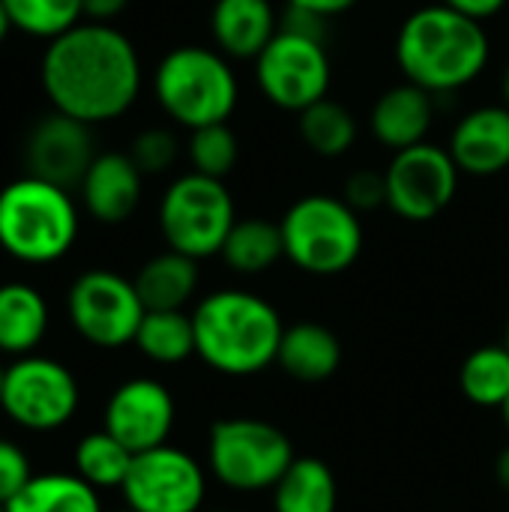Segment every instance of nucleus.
<instances>
[{
	"instance_id": "obj_1",
	"label": "nucleus",
	"mask_w": 509,
	"mask_h": 512,
	"mask_svg": "<svg viewBox=\"0 0 509 512\" xmlns=\"http://www.w3.org/2000/svg\"><path fill=\"white\" fill-rule=\"evenodd\" d=\"M39 81L54 111L99 126L135 105L144 69L135 42L123 30L81 21L45 45Z\"/></svg>"
},
{
	"instance_id": "obj_2",
	"label": "nucleus",
	"mask_w": 509,
	"mask_h": 512,
	"mask_svg": "<svg viewBox=\"0 0 509 512\" xmlns=\"http://www.w3.org/2000/svg\"><path fill=\"white\" fill-rule=\"evenodd\" d=\"M492 42L483 21H474L447 3L414 9L396 33V66L405 81L432 96L456 93L477 81L489 66Z\"/></svg>"
},
{
	"instance_id": "obj_3",
	"label": "nucleus",
	"mask_w": 509,
	"mask_h": 512,
	"mask_svg": "<svg viewBox=\"0 0 509 512\" xmlns=\"http://www.w3.org/2000/svg\"><path fill=\"white\" fill-rule=\"evenodd\" d=\"M195 354L219 375L249 378L276 363L285 324L264 297L225 288L207 294L195 312Z\"/></svg>"
},
{
	"instance_id": "obj_4",
	"label": "nucleus",
	"mask_w": 509,
	"mask_h": 512,
	"mask_svg": "<svg viewBox=\"0 0 509 512\" xmlns=\"http://www.w3.org/2000/svg\"><path fill=\"white\" fill-rule=\"evenodd\" d=\"M78 240V207L69 189L24 174L0 189V249L33 267L69 255Z\"/></svg>"
},
{
	"instance_id": "obj_5",
	"label": "nucleus",
	"mask_w": 509,
	"mask_h": 512,
	"mask_svg": "<svg viewBox=\"0 0 509 512\" xmlns=\"http://www.w3.org/2000/svg\"><path fill=\"white\" fill-rule=\"evenodd\" d=\"M159 108L183 129L228 123L240 102V81L231 60L210 45H177L153 69Z\"/></svg>"
},
{
	"instance_id": "obj_6",
	"label": "nucleus",
	"mask_w": 509,
	"mask_h": 512,
	"mask_svg": "<svg viewBox=\"0 0 509 512\" xmlns=\"http://www.w3.org/2000/svg\"><path fill=\"white\" fill-rule=\"evenodd\" d=\"M285 258L312 276H339L363 252V222L345 198L303 195L282 216Z\"/></svg>"
},
{
	"instance_id": "obj_7",
	"label": "nucleus",
	"mask_w": 509,
	"mask_h": 512,
	"mask_svg": "<svg viewBox=\"0 0 509 512\" xmlns=\"http://www.w3.org/2000/svg\"><path fill=\"white\" fill-rule=\"evenodd\" d=\"M297 459L291 438L255 417H228L210 426L207 468L231 492H267Z\"/></svg>"
},
{
	"instance_id": "obj_8",
	"label": "nucleus",
	"mask_w": 509,
	"mask_h": 512,
	"mask_svg": "<svg viewBox=\"0 0 509 512\" xmlns=\"http://www.w3.org/2000/svg\"><path fill=\"white\" fill-rule=\"evenodd\" d=\"M234 222V198L228 186L216 177L189 171L171 180V186L162 192L159 231L168 249L183 252L195 261L219 255Z\"/></svg>"
},
{
	"instance_id": "obj_9",
	"label": "nucleus",
	"mask_w": 509,
	"mask_h": 512,
	"mask_svg": "<svg viewBox=\"0 0 509 512\" xmlns=\"http://www.w3.org/2000/svg\"><path fill=\"white\" fill-rule=\"evenodd\" d=\"M81 402V387L69 366L54 357L27 354L6 366L0 411L27 432L63 429Z\"/></svg>"
},
{
	"instance_id": "obj_10",
	"label": "nucleus",
	"mask_w": 509,
	"mask_h": 512,
	"mask_svg": "<svg viewBox=\"0 0 509 512\" xmlns=\"http://www.w3.org/2000/svg\"><path fill=\"white\" fill-rule=\"evenodd\" d=\"M66 312L75 333L102 351H117L135 342L147 315L135 282L114 270L81 273L66 294Z\"/></svg>"
},
{
	"instance_id": "obj_11",
	"label": "nucleus",
	"mask_w": 509,
	"mask_h": 512,
	"mask_svg": "<svg viewBox=\"0 0 509 512\" xmlns=\"http://www.w3.org/2000/svg\"><path fill=\"white\" fill-rule=\"evenodd\" d=\"M252 63L258 90L282 111L300 114L309 105L327 99L333 66L324 39L279 30Z\"/></svg>"
},
{
	"instance_id": "obj_12",
	"label": "nucleus",
	"mask_w": 509,
	"mask_h": 512,
	"mask_svg": "<svg viewBox=\"0 0 509 512\" xmlns=\"http://www.w3.org/2000/svg\"><path fill=\"white\" fill-rule=\"evenodd\" d=\"M459 165L447 147L423 141L393 153L384 168L387 207L405 222H429L441 216L459 192Z\"/></svg>"
},
{
	"instance_id": "obj_13",
	"label": "nucleus",
	"mask_w": 509,
	"mask_h": 512,
	"mask_svg": "<svg viewBox=\"0 0 509 512\" xmlns=\"http://www.w3.org/2000/svg\"><path fill=\"white\" fill-rule=\"evenodd\" d=\"M120 492L132 512H198L207 498V474L189 453L162 444L132 459Z\"/></svg>"
},
{
	"instance_id": "obj_14",
	"label": "nucleus",
	"mask_w": 509,
	"mask_h": 512,
	"mask_svg": "<svg viewBox=\"0 0 509 512\" xmlns=\"http://www.w3.org/2000/svg\"><path fill=\"white\" fill-rule=\"evenodd\" d=\"M177 420L171 390L156 378H129L105 402L102 429L111 432L126 450L147 453L168 444Z\"/></svg>"
},
{
	"instance_id": "obj_15",
	"label": "nucleus",
	"mask_w": 509,
	"mask_h": 512,
	"mask_svg": "<svg viewBox=\"0 0 509 512\" xmlns=\"http://www.w3.org/2000/svg\"><path fill=\"white\" fill-rule=\"evenodd\" d=\"M96 156L99 153L93 144V126L60 111H51L36 120L24 141L27 174L57 183L63 189L78 186Z\"/></svg>"
},
{
	"instance_id": "obj_16",
	"label": "nucleus",
	"mask_w": 509,
	"mask_h": 512,
	"mask_svg": "<svg viewBox=\"0 0 509 512\" xmlns=\"http://www.w3.org/2000/svg\"><path fill=\"white\" fill-rule=\"evenodd\" d=\"M462 174L495 177L509 168V108L480 105L459 117L447 144Z\"/></svg>"
},
{
	"instance_id": "obj_17",
	"label": "nucleus",
	"mask_w": 509,
	"mask_h": 512,
	"mask_svg": "<svg viewBox=\"0 0 509 512\" xmlns=\"http://www.w3.org/2000/svg\"><path fill=\"white\" fill-rule=\"evenodd\" d=\"M84 210L102 222V225H120L126 222L144 195V174L132 162L129 153H99L93 165L87 168L84 180L78 183Z\"/></svg>"
},
{
	"instance_id": "obj_18",
	"label": "nucleus",
	"mask_w": 509,
	"mask_h": 512,
	"mask_svg": "<svg viewBox=\"0 0 509 512\" xmlns=\"http://www.w3.org/2000/svg\"><path fill=\"white\" fill-rule=\"evenodd\" d=\"M432 126H435V96L411 81L384 90L369 114L372 138L393 153L429 141Z\"/></svg>"
},
{
	"instance_id": "obj_19",
	"label": "nucleus",
	"mask_w": 509,
	"mask_h": 512,
	"mask_svg": "<svg viewBox=\"0 0 509 512\" xmlns=\"http://www.w3.org/2000/svg\"><path fill=\"white\" fill-rule=\"evenodd\" d=\"M282 30L273 0H216L210 9V36L228 60H255Z\"/></svg>"
},
{
	"instance_id": "obj_20",
	"label": "nucleus",
	"mask_w": 509,
	"mask_h": 512,
	"mask_svg": "<svg viewBox=\"0 0 509 512\" xmlns=\"http://www.w3.org/2000/svg\"><path fill=\"white\" fill-rule=\"evenodd\" d=\"M276 363L285 375L303 384L327 381L342 366V342L339 336L315 321H300L294 327H285Z\"/></svg>"
},
{
	"instance_id": "obj_21",
	"label": "nucleus",
	"mask_w": 509,
	"mask_h": 512,
	"mask_svg": "<svg viewBox=\"0 0 509 512\" xmlns=\"http://www.w3.org/2000/svg\"><path fill=\"white\" fill-rule=\"evenodd\" d=\"M51 324L42 291L27 282L0 285V354L27 357L39 348Z\"/></svg>"
},
{
	"instance_id": "obj_22",
	"label": "nucleus",
	"mask_w": 509,
	"mask_h": 512,
	"mask_svg": "<svg viewBox=\"0 0 509 512\" xmlns=\"http://www.w3.org/2000/svg\"><path fill=\"white\" fill-rule=\"evenodd\" d=\"M198 261L183 252H159L135 273V291L147 312L183 309L198 291Z\"/></svg>"
},
{
	"instance_id": "obj_23",
	"label": "nucleus",
	"mask_w": 509,
	"mask_h": 512,
	"mask_svg": "<svg viewBox=\"0 0 509 512\" xmlns=\"http://www.w3.org/2000/svg\"><path fill=\"white\" fill-rule=\"evenodd\" d=\"M270 492L273 512H336L339 507L336 474L315 456H297Z\"/></svg>"
},
{
	"instance_id": "obj_24",
	"label": "nucleus",
	"mask_w": 509,
	"mask_h": 512,
	"mask_svg": "<svg viewBox=\"0 0 509 512\" xmlns=\"http://www.w3.org/2000/svg\"><path fill=\"white\" fill-rule=\"evenodd\" d=\"M6 512H102L99 492L72 474H33V480L6 504Z\"/></svg>"
},
{
	"instance_id": "obj_25",
	"label": "nucleus",
	"mask_w": 509,
	"mask_h": 512,
	"mask_svg": "<svg viewBox=\"0 0 509 512\" xmlns=\"http://www.w3.org/2000/svg\"><path fill=\"white\" fill-rule=\"evenodd\" d=\"M219 255L234 273L258 276L285 258L282 225L270 219H258V216L237 219Z\"/></svg>"
},
{
	"instance_id": "obj_26",
	"label": "nucleus",
	"mask_w": 509,
	"mask_h": 512,
	"mask_svg": "<svg viewBox=\"0 0 509 512\" xmlns=\"http://www.w3.org/2000/svg\"><path fill=\"white\" fill-rule=\"evenodd\" d=\"M297 129L303 144L324 156V159H336L345 156L354 141H357V117L348 105L336 102V99H321L315 105H309L306 111L297 114Z\"/></svg>"
},
{
	"instance_id": "obj_27",
	"label": "nucleus",
	"mask_w": 509,
	"mask_h": 512,
	"mask_svg": "<svg viewBox=\"0 0 509 512\" xmlns=\"http://www.w3.org/2000/svg\"><path fill=\"white\" fill-rule=\"evenodd\" d=\"M147 360L162 366H177L195 354V324L192 315L183 309L171 312H147L135 342H132Z\"/></svg>"
},
{
	"instance_id": "obj_28",
	"label": "nucleus",
	"mask_w": 509,
	"mask_h": 512,
	"mask_svg": "<svg viewBox=\"0 0 509 512\" xmlns=\"http://www.w3.org/2000/svg\"><path fill=\"white\" fill-rule=\"evenodd\" d=\"M135 453L126 450L111 432L99 429V432H87L72 453V465L75 474L90 483L96 492L99 489H120L126 483V474L132 468Z\"/></svg>"
},
{
	"instance_id": "obj_29",
	"label": "nucleus",
	"mask_w": 509,
	"mask_h": 512,
	"mask_svg": "<svg viewBox=\"0 0 509 512\" xmlns=\"http://www.w3.org/2000/svg\"><path fill=\"white\" fill-rule=\"evenodd\" d=\"M459 387L480 408H504L509 399V348L483 345L459 369Z\"/></svg>"
},
{
	"instance_id": "obj_30",
	"label": "nucleus",
	"mask_w": 509,
	"mask_h": 512,
	"mask_svg": "<svg viewBox=\"0 0 509 512\" xmlns=\"http://www.w3.org/2000/svg\"><path fill=\"white\" fill-rule=\"evenodd\" d=\"M15 30L33 39H57L84 21L81 0H3Z\"/></svg>"
},
{
	"instance_id": "obj_31",
	"label": "nucleus",
	"mask_w": 509,
	"mask_h": 512,
	"mask_svg": "<svg viewBox=\"0 0 509 512\" xmlns=\"http://www.w3.org/2000/svg\"><path fill=\"white\" fill-rule=\"evenodd\" d=\"M186 156L195 174L204 177H216L225 180L237 159H240V141L234 135V129L228 123H213V126H201L189 132L186 141Z\"/></svg>"
},
{
	"instance_id": "obj_32",
	"label": "nucleus",
	"mask_w": 509,
	"mask_h": 512,
	"mask_svg": "<svg viewBox=\"0 0 509 512\" xmlns=\"http://www.w3.org/2000/svg\"><path fill=\"white\" fill-rule=\"evenodd\" d=\"M129 156L141 168L144 177L147 174H165L177 162V156H180V141H177V135L171 129L150 126V129H141L132 138Z\"/></svg>"
},
{
	"instance_id": "obj_33",
	"label": "nucleus",
	"mask_w": 509,
	"mask_h": 512,
	"mask_svg": "<svg viewBox=\"0 0 509 512\" xmlns=\"http://www.w3.org/2000/svg\"><path fill=\"white\" fill-rule=\"evenodd\" d=\"M345 204L354 207L357 213H372L387 207V177L384 171H372V168H360L345 180V192H342Z\"/></svg>"
},
{
	"instance_id": "obj_34",
	"label": "nucleus",
	"mask_w": 509,
	"mask_h": 512,
	"mask_svg": "<svg viewBox=\"0 0 509 512\" xmlns=\"http://www.w3.org/2000/svg\"><path fill=\"white\" fill-rule=\"evenodd\" d=\"M30 480L33 471L27 453L15 441L0 438V504H9Z\"/></svg>"
},
{
	"instance_id": "obj_35",
	"label": "nucleus",
	"mask_w": 509,
	"mask_h": 512,
	"mask_svg": "<svg viewBox=\"0 0 509 512\" xmlns=\"http://www.w3.org/2000/svg\"><path fill=\"white\" fill-rule=\"evenodd\" d=\"M441 3H447L450 9H456V12H462V15L474 18V21H486V18L498 15L507 6V0H441Z\"/></svg>"
},
{
	"instance_id": "obj_36",
	"label": "nucleus",
	"mask_w": 509,
	"mask_h": 512,
	"mask_svg": "<svg viewBox=\"0 0 509 512\" xmlns=\"http://www.w3.org/2000/svg\"><path fill=\"white\" fill-rule=\"evenodd\" d=\"M81 6H84V21L111 24L117 15H123L129 0H81Z\"/></svg>"
},
{
	"instance_id": "obj_37",
	"label": "nucleus",
	"mask_w": 509,
	"mask_h": 512,
	"mask_svg": "<svg viewBox=\"0 0 509 512\" xmlns=\"http://www.w3.org/2000/svg\"><path fill=\"white\" fill-rule=\"evenodd\" d=\"M357 0H288V6L294 9H303V12H312L318 18H336V15H345Z\"/></svg>"
},
{
	"instance_id": "obj_38",
	"label": "nucleus",
	"mask_w": 509,
	"mask_h": 512,
	"mask_svg": "<svg viewBox=\"0 0 509 512\" xmlns=\"http://www.w3.org/2000/svg\"><path fill=\"white\" fill-rule=\"evenodd\" d=\"M495 480H498V486L509 492V447L501 450V456H498V462H495Z\"/></svg>"
},
{
	"instance_id": "obj_39",
	"label": "nucleus",
	"mask_w": 509,
	"mask_h": 512,
	"mask_svg": "<svg viewBox=\"0 0 509 512\" xmlns=\"http://www.w3.org/2000/svg\"><path fill=\"white\" fill-rule=\"evenodd\" d=\"M9 30H12V21H9V12H6V6H3V0H0V42L9 36Z\"/></svg>"
},
{
	"instance_id": "obj_40",
	"label": "nucleus",
	"mask_w": 509,
	"mask_h": 512,
	"mask_svg": "<svg viewBox=\"0 0 509 512\" xmlns=\"http://www.w3.org/2000/svg\"><path fill=\"white\" fill-rule=\"evenodd\" d=\"M501 105L509 108V66L504 69V75H501Z\"/></svg>"
},
{
	"instance_id": "obj_41",
	"label": "nucleus",
	"mask_w": 509,
	"mask_h": 512,
	"mask_svg": "<svg viewBox=\"0 0 509 512\" xmlns=\"http://www.w3.org/2000/svg\"><path fill=\"white\" fill-rule=\"evenodd\" d=\"M501 414H504V426H507V429H509V399H507V405L501 408Z\"/></svg>"
},
{
	"instance_id": "obj_42",
	"label": "nucleus",
	"mask_w": 509,
	"mask_h": 512,
	"mask_svg": "<svg viewBox=\"0 0 509 512\" xmlns=\"http://www.w3.org/2000/svg\"><path fill=\"white\" fill-rule=\"evenodd\" d=\"M3 378H6V366H0V393H3Z\"/></svg>"
},
{
	"instance_id": "obj_43",
	"label": "nucleus",
	"mask_w": 509,
	"mask_h": 512,
	"mask_svg": "<svg viewBox=\"0 0 509 512\" xmlns=\"http://www.w3.org/2000/svg\"><path fill=\"white\" fill-rule=\"evenodd\" d=\"M504 345H507V348H509V321H507V339H504Z\"/></svg>"
},
{
	"instance_id": "obj_44",
	"label": "nucleus",
	"mask_w": 509,
	"mask_h": 512,
	"mask_svg": "<svg viewBox=\"0 0 509 512\" xmlns=\"http://www.w3.org/2000/svg\"><path fill=\"white\" fill-rule=\"evenodd\" d=\"M0 512H6V504H0Z\"/></svg>"
},
{
	"instance_id": "obj_45",
	"label": "nucleus",
	"mask_w": 509,
	"mask_h": 512,
	"mask_svg": "<svg viewBox=\"0 0 509 512\" xmlns=\"http://www.w3.org/2000/svg\"><path fill=\"white\" fill-rule=\"evenodd\" d=\"M120 512H132V510H120Z\"/></svg>"
}]
</instances>
